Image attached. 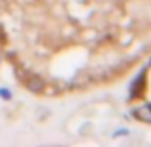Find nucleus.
Instances as JSON below:
<instances>
[{"label":"nucleus","mask_w":151,"mask_h":147,"mask_svg":"<svg viewBox=\"0 0 151 147\" xmlns=\"http://www.w3.org/2000/svg\"><path fill=\"white\" fill-rule=\"evenodd\" d=\"M136 115L144 120H151V107H142V109L136 111Z\"/></svg>","instance_id":"obj_1"}]
</instances>
